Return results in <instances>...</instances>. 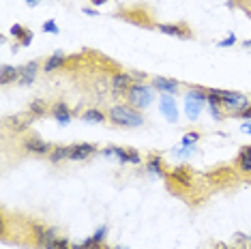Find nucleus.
Listing matches in <instances>:
<instances>
[{
  "instance_id": "72a5a7b5",
  "label": "nucleus",
  "mask_w": 251,
  "mask_h": 249,
  "mask_svg": "<svg viewBox=\"0 0 251 249\" xmlns=\"http://www.w3.org/2000/svg\"><path fill=\"white\" fill-rule=\"evenodd\" d=\"M37 2H39V0H26V4H30V7H35Z\"/></svg>"
},
{
  "instance_id": "4be33fe9",
  "label": "nucleus",
  "mask_w": 251,
  "mask_h": 249,
  "mask_svg": "<svg viewBox=\"0 0 251 249\" xmlns=\"http://www.w3.org/2000/svg\"><path fill=\"white\" fill-rule=\"evenodd\" d=\"M148 172H150V174H155V176H166V170H163V159L159 155H150Z\"/></svg>"
},
{
  "instance_id": "b1692460",
  "label": "nucleus",
  "mask_w": 251,
  "mask_h": 249,
  "mask_svg": "<svg viewBox=\"0 0 251 249\" xmlns=\"http://www.w3.org/2000/svg\"><path fill=\"white\" fill-rule=\"evenodd\" d=\"M105 118H107V114H103L97 107H90V110H86L84 114H82V121H86V123H103Z\"/></svg>"
},
{
  "instance_id": "393cba45",
  "label": "nucleus",
  "mask_w": 251,
  "mask_h": 249,
  "mask_svg": "<svg viewBox=\"0 0 251 249\" xmlns=\"http://www.w3.org/2000/svg\"><path fill=\"white\" fill-rule=\"evenodd\" d=\"M30 118H32V116H28V118H26V121H24V118H21V116H15V118H7V121H4V123H13V124H7V127L11 129V131L20 133V131H24V129L30 124Z\"/></svg>"
},
{
  "instance_id": "0eeeda50",
  "label": "nucleus",
  "mask_w": 251,
  "mask_h": 249,
  "mask_svg": "<svg viewBox=\"0 0 251 249\" xmlns=\"http://www.w3.org/2000/svg\"><path fill=\"white\" fill-rule=\"evenodd\" d=\"M131 75L129 73H123V71H118V73H114L112 75V95H127L129 93V88L133 84H131Z\"/></svg>"
},
{
  "instance_id": "20e7f679",
  "label": "nucleus",
  "mask_w": 251,
  "mask_h": 249,
  "mask_svg": "<svg viewBox=\"0 0 251 249\" xmlns=\"http://www.w3.org/2000/svg\"><path fill=\"white\" fill-rule=\"evenodd\" d=\"M32 236L41 249H56L58 245V232L45 224H32Z\"/></svg>"
},
{
  "instance_id": "cd10ccee",
  "label": "nucleus",
  "mask_w": 251,
  "mask_h": 249,
  "mask_svg": "<svg viewBox=\"0 0 251 249\" xmlns=\"http://www.w3.org/2000/svg\"><path fill=\"white\" fill-rule=\"evenodd\" d=\"M234 116H236V118H245V121H251V105H247V107H245V110H241V112H236Z\"/></svg>"
},
{
  "instance_id": "f704fd0d",
  "label": "nucleus",
  "mask_w": 251,
  "mask_h": 249,
  "mask_svg": "<svg viewBox=\"0 0 251 249\" xmlns=\"http://www.w3.org/2000/svg\"><path fill=\"white\" fill-rule=\"evenodd\" d=\"M217 249H232V247H228V245H223V243H219V245H217Z\"/></svg>"
},
{
  "instance_id": "6e6552de",
  "label": "nucleus",
  "mask_w": 251,
  "mask_h": 249,
  "mask_svg": "<svg viewBox=\"0 0 251 249\" xmlns=\"http://www.w3.org/2000/svg\"><path fill=\"white\" fill-rule=\"evenodd\" d=\"M155 28L163 32V35L176 37V39H187V37H191V30L185 24H155Z\"/></svg>"
},
{
  "instance_id": "412c9836",
  "label": "nucleus",
  "mask_w": 251,
  "mask_h": 249,
  "mask_svg": "<svg viewBox=\"0 0 251 249\" xmlns=\"http://www.w3.org/2000/svg\"><path fill=\"white\" fill-rule=\"evenodd\" d=\"M47 101H43V99H32L30 101V105H28V116H32V121L35 118H39V116H43L47 112Z\"/></svg>"
},
{
  "instance_id": "9b49d317",
  "label": "nucleus",
  "mask_w": 251,
  "mask_h": 249,
  "mask_svg": "<svg viewBox=\"0 0 251 249\" xmlns=\"http://www.w3.org/2000/svg\"><path fill=\"white\" fill-rule=\"evenodd\" d=\"M97 153L95 144H73L71 146V161H84Z\"/></svg>"
},
{
  "instance_id": "c85d7f7f",
  "label": "nucleus",
  "mask_w": 251,
  "mask_h": 249,
  "mask_svg": "<svg viewBox=\"0 0 251 249\" xmlns=\"http://www.w3.org/2000/svg\"><path fill=\"white\" fill-rule=\"evenodd\" d=\"M234 43H236V35H228V39L219 41V47H230V45H234Z\"/></svg>"
},
{
  "instance_id": "39448f33",
  "label": "nucleus",
  "mask_w": 251,
  "mask_h": 249,
  "mask_svg": "<svg viewBox=\"0 0 251 249\" xmlns=\"http://www.w3.org/2000/svg\"><path fill=\"white\" fill-rule=\"evenodd\" d=\"M103 155H114L118 161H123V164H140V153L133 148H121V146H107V148L101 150Z\"/></svg>"
},
{
  "instance_id": "7c9ffc66",
  "label": "nucleus",
  "mask_w": 251,
  "mask_h": 249,
  "mask_svg": "<svg viewBox=\"0 0 251 249\" xmlns=\"http://www.w3.org/2000/svg\"><path fill=\"white\" fill-rule=\"evenodd\" d=\"M243 131H245V133H251V121H249L247 124H243Z\"/></svg>"
},
{
  "instance_id": "9d476101",
  "label": "nucleus",
  "mask_w": 251,
  "mask_h": 249,
  "mask_svg": "<svg viewBox=\"0 0 251 249\" xmlns=\"http://www.w3.org/2000/svg\"><path fill=\"white\" fill-rule=\"evenodd\" d=\"M103 239H105V226H101L92 236H88L84 243L73 245V249H103Z\"/></svg>"
},
{
  "instance_id": "473e14b6",
  "label": "nucleus",
  "mask_w": 251,
  "mask_h": 249,
  "mask_svg": "<svg viewBox=\"0 0 251 249\" xmlns=\"http://www.w3.org/2000/svg\"><path fill=\"white\" fill-rule=\"evenodd\" d=\"M84 13L86 15H97V11L95 9H84Z\"/></svg>"
},
{
  "instance_id": "1a4fd4ad",
  "label": "nucleus",
  "mask_w": 251,
  "mask_h": 249,
  "mask_svg": "<svg viewBox=\"0 0 251 249\" xmlns=\"http://www.w3.org/2000/svg\"><path fill=\"white\" fill-rule=\"evenodd\" d=\"M170 181L174 183V185L187 189V187H191V183H193V176H191V172L187 170V167L181 166V167H174V170L170 172Z\"/></svg>"
},
{
  "instance_id": "bb28decb",
  "label": "nucleus",
  "mask_w": 251,
  "mask_h": 249,
  "mask_svg": "<svg viewBox=\"0 0 251 249\" xmlns=\"http://www.w3.org/2000/svg\"><path fill=\"white\" fill-rule=\"evenodd\" d=\"M43 30H45V32H52V35H58V32H61V30H58V26H56V21H54V20H47L45 24H43Z\"/></svg>"
},
{
  "instance_id": "f3484780",
  "label": "nucleus",
  "mask_w": 251,
  "mask_h": 249,
  "mask_svg": "<svg viewBox=\"0 0 251 249\" xmlns=\"http://www.w3.org/2000/svg\"><path fill=\"white\" fill-rule=\"evenodd\" d=\"M202 105H204L202 101H198V99H193V97L187 95V99H185V114H187L189 121H195V118L200 116Z\"/></svg>"
},
{
  "instance_id": "f257e3e1",
  "label": "nucleus",
  "mask_w": 251,
  "mask_h": 249,
  "mask_svg": "<svg viewBox=\"0 0 251 249\" xmlns=\"http://www.w3.org/2000/svg\"><path fill=\"white\" fill-rule=\"evenodd\" d=\"M107 121H112L114 124H121V127H142L144 116H142L138 107L129 104H118L107 110Z\"/></svg>"
},
{
  "instance_id": "4468645a",
  "label": "nucleus",
  "mask_w": 251,
  "mask_h": 249,
  "mask_svg": "<svg viewBox=\"0 0 251 249\" xmlns=\"http://www.w3.org/2000/svg\"><path fill=\"white\" fill-rule=\"evenodd\" d=\"M152 86H155V90H161L163 95L178 93V82L170 78H152Z\"/></svg>"
},
{
  "instance_id": "f8f14e48",
  "label": "nucleus",
  "mask_w": 251,
  "mask_h": 249,
  "mask_svg": "<svg viewBox=\"0 0 251 249\" xmlns=\"http://www.w3.org/2000/svg\"><path fill=\"white\" fill-rule=\"evenodd\" d=\"M37 71H39V62H37V61L26 62L24 67H20V80H18V82L24 84V86L32 84V82H35V78H37Z\"/></svg>"
},
{
  "instance_id": "ddd939ff",
  "label": "nucleus",
  "mask_w": 251,
  "mask_h": 249,
  "mask_svg": "<svg viewBox=\"0 0 251 249\" xmlns=\"http://www.w3.org/2000/svg\"><path fill=\"white\" fill-rule=\"evenodd\" d=\"M161 114L167 118L170 123H176L178 121V110H176V104H174V99L170 95H163L161 97Z\"/></svg>"
},
{
  "instance_id": "423d86ee",
  "label": "nucleus",
  "mask_w": 251,
  "mask_h": 249,
  "mask_svg": "<svg viewBox=\"0 0 251 249\" xmlns=\"http://www.w3.org/2000/svg\"><path fill=\"white\" fill-rule=\"evenodd\" d=\"M21 146H24L26 153H30V155H41V157L50 155L52 148H54L50 142H43V140L37 138V135H30V138H26L24 142H21Z\"/></svg>"
},
{
  "instance_id": "4c0bfd02",
  "label": "nucleus",
  "mask_w": 251,
  "mask_h": 249,
  "mask_svg": "<svg viewBox=\"0 0 251 249\" xmlns=\"http://www.w3.org/2000/svg\"><path fill=\"white\" fill-rule=\"evenodd\" d=\"M103 249H112V247H103ZM114 249H118V247H114Z\"/></svg>"
},
{
  "instance_id": "2f4dec72",
  "label": "nucleus",
  "mask_w": 251,
  "mask_h": 249,
  "mask_svg": "<svg viewBox=\"0 0 251 249\" xmlns=\"http://www.w3.org/2000/svg\"><path fill=\"white\" fill-rule=\"evenodd\" d=\"M90 2H92V4H97V7H101V4H105L107 0H90Z\"/></svg>"
},
{
  "instance_id": "7ed1b4c3",
  "label": "nucleus",
  "mask_w": 251,
  "mask_h": 249,
  "mask_svg": "<svg viewBox=\"0 0 251 249\" xmlns=\"http://www.w3.org/2000/svg\"><path fill=\"white\" fill-rule=\"evenodd\" d=\"M127 99H129V105L138 107V110H144V107H148L152 104L155 93H152V88H148L146 84H133L127 93Z\"/></svg>"
},
{
  "instance_id": "6ab92c4d",
  "label": "nucleus",
  "mask_w": 251,
  "mask_h": 249,
  "mask_svg": "<svg viewBox=\"0 0 251 249\" xmlns=\"http://www.w3.org/2000/svg\"><path fill=\"white\" fill-rule=\"evenodd\" d=\"M18 80H20V69L11 67V64H2V69H0V82H2V86H7L9 82H18Z\"/></svg>"
},
{
  "instance_id": "2eb2a0df",
  "label": "nucleus",
  "mask_w": 251,
  "mask_h": 249,
  "mask_svg": "<svg viewBox=\"0 0 251 249\" xmlns=\"http://www.w3.org/2000/svg\"><path fill=\"white\" fill-rule=\"evenodd\" d=\"M50 114L56 118L61 124H69L71 123V110H69L67 104H63V101H58V104H54L50 107Z\"/></svg>"
},
{
  "instance_id": "dca6fc26",
  "label": "nucleus",
  "mask_w": 251,
  "mask_h": 249,
  "mask_svg": "<svg viewBox=\"0 0 251 249\" xmlns=\"http://www.w3.org/2000/svg\"><path fill=\"white\" fill-rule=\"evenodd\" d=\"M236 166L243 174H251V146H243V148L238 150Z\"/></svg>"
},
{
  "instance_id": "e433bc0d",
  "label": "nucleus",
  "mask_w": 251,
  "mask_h": 249,
  "mask_svg": "<svg viewBox=\"0 0 251 249\" xmlns=\"http://www.w3.org/2000/svg\"><path fill=\"white\" fill-rule=\"evenodd\" d=\"M245 45H247V47H251V39H249V41H245Z\"/></svg>"
},
{
  "instance_id": "5701e85b",
  "label": "nucleus",
  "mask_w": 251,
  "mask_h": 249,
  "mask_svg": "<svg viewBox=\"0 0 251 249\" xmlns=\"http://www.w3.org/2000/svg\"><path fill=\"white\" fill-rule=\"evenodd\" d=\"M11 35L15 37V39H21V45H30V39H32V32L26 30L24 26L15 24L13 28H11Z\"/></svg>"
},
{
  "instance_id": "c9c22d12",
  "label": "nucleus",
  "mask_w": 251,
  "mask_h": 249,
  "mask_svg": "<svg viewBox=\"0 0 251 249\" xmlns=\"http://www.w3.org/2000/svg\"><path fill=\"white\" fill-rule=\"evenodd\" d=\"M247 249H251V236H247Z\"/></svg>"
},
{
  "instance_id": "f03ea898",
  "label": "nucleus",
  "mask_w": 251,
  "mask_h": 249,
  "mask_svg": "<svg viewBox=\"0 0 251 249\" xmlns=\"http://www.w3.org/2000/svg\"><path fill=\"white\" fill-rule=\"evenodd\" d=\"M212 93L221 99V105L230 112V116H234L236 112L245 110L249 105V99L241 93H234V90H219V88H212Z\"/></svg>"
},
{
  "instance_id": "a878e982",
  "label": "nucleus",
  "mask_w": 251,
  "mask_h": 249,
  "mask_svg": "<svg viewBox=\"0 0 251 249\" xmlns=\"http://www.w3.org/2000/svg\"><path fill=\"white\" fill-rule=\"evenodd\" d=\"M198 140H200V133H198V131H189V133H185V135H183L181 144L185 146V148H187V146H193L195 142H198Z\"/></svg>"
},
{
  "instance_id": "c756f323",
  "label": "nucleus",
  "mask_w": 251,
  "mask_h": 249,
  "mask_svg": "<svg viewBox=\"0 0 251 249\" xmlns=\"http://www.w3.org/2000/svg\"><path fill=\"white\" fill-rule=\"evenodd\" d=\"M56 249H73V247H71V243H69L67 239H58Z\"/></svg>"
},
{
  "instance_id": "aec40b11",
  "label": "nucleus",
  "mask_w": 251,
  "mask_h": 249,
  "mask_svg": "<svg viewBox=\"0 0 251 249\" xmlns=\"http://www.w3.org/2000/svg\"><path fill=\"white\" fill-rule=\"evenodd\" d=\"M47 157H50L52 164H61L64 159H71V146H54Z\"/></svg>"
},
{
  "instance_id": "a211bd4d",
  "label": "nucleus",
  "mask_w": 251,
  "mask_h": 249,
  "mask_svg": "<svg viewBox=\"0 0 251 249\" xmlns=\"http://www.w3.org/2000/svg\"><path fill=\"white\" fill-rule=\"evenodd\" d=\"M64 62H67V56H64L63 52H56L54 56H50V58L45 61L43 69H45V73H52V71H56V69L64 67Z\"/></svg>"
}]
</instances>
